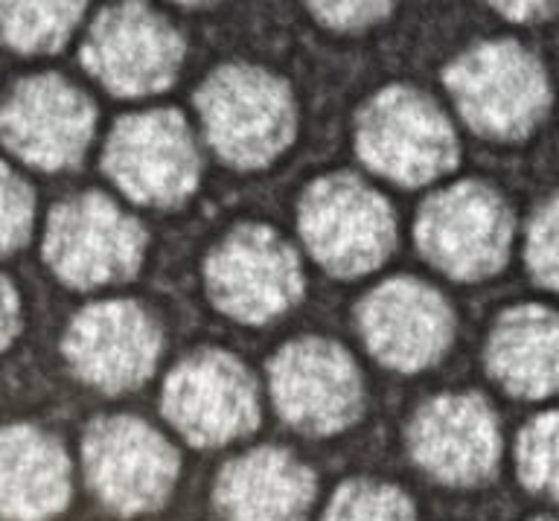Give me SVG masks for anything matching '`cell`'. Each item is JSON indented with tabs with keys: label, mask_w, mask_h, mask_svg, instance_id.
<instances>
[{
	"label": "cell",
	"mask_w": 559,
	"mask_h": 521,
	"mask_svg": "<svg viewBox=\"0 0 559 521\" xmlns=\"http://www.w3.org/2000/svg\"><path fill=\"white\" fill-rule=\"evenodd\" d=\"M160 405L166 419L199 449L230 443L260 423L251 374L239 358L218 350L183 358L166 379Z\"/></svg>",
	"instance_id": "30bf717a"
},
{
	"label": "cell",
	"mask_w": 559,
	"mask_h": 521,
	"mask_svg": "<svg viewBox=\"0 0 559 521\" xmlns=\"http://www.w3.org/2000/svg\"><path fill=\"white\" fill-rule=\"evenodd\" d=\"M216 507L225 521H306L314 475L283 449H257L218 472Z\"/></svg>",
	"instance_id": "e0dca14e"
},
{
	"label": "cell",
	"mask_w": 559,
	"mask_h": 521,
	"mask_svg": "<svg viewBox=\"0 0 559 521\" xmlns=\"http://www.w3.org/2000/svg\"><path fill=\"white\" fill-rule=\"evenodd\" d=\"M487 370L519 400L559 393V315L545 306L507 309L492 327Z\"/></svg>",
	"instance_id": "ac0fdd59"
},
{
	"label": "cell",
	"mask_w": 559,
	"mask_h": 521,
	"mask_svg": "<svg viewBox=\"0 0 559 521\" xmlns=\"http://www.w3.org/2000/svg\"><path fill=\"white\" fill-rule=\"evenodd\" d=\"M103 166L129 199L152 208H173L199 183V155L187 122L173 108L122 117L108 138Z\"/></svg>",
	"instance_id": "9c48e42d"
},
{
	"label": "cell",
	"mask_w": 559,
	"mask_h": 521,
	"mask_svg": "<svg viewBox=\"0 0 559 521\" xmlns=\"http://www.w3.org/2000/svg\"><path fill=\"white\" fill-rule=\"evenodd\" d=\"M85 475L105 507L120 516L164 507L178 478V452L155 428L134 417H103L82 440Z\"/></svg>",
	"instance_id": "52a82bcc"
},
{
	"label": "cell",
	"mask_w": 559,
	"mask_h": 521,
	"mask_svg": "<svg viewBox=\"0 0 559 521\" xmlns=\"http://www.w3.org/2000/svg\"><path fill=\"white\" fill-rule=\"evenodd\" d=\"M210 146L236 169L271 164L295 138V99L283 79L251 64H225L195 94Z\"/></svg>",
	"instance_id": "6da1fadb"
},
{
	"label": "cell",
	"mask_w": 559,
	"mask_h": 521,
	"mask_svg": "<svg viewBox=\"0 0 559 521\" xmlns=\"http://www.w3.org/2000/svg\"><path fill=\"white\" fill-rule=\"evenodd\" d=\"M160 353V330L138 304L105 300L82 309L64 332V356L82 382L120 393L146 382Z\"/></svg>",
	"instance_id": "5bb4252c"
},
{
	"label": "cell",
	"mask_w": 559,
	"mask_h": 521,
	"mask_svg": "<svg viewBox=\"0 0 559 521\" xmlns=\"http://www.w3.org/2000/svg\"><path fill=\"white\" fill-rule=\"evenodd\" d=\"M314 21L338 33H356L379 24L391 12V3H309Z\"/></svg>",
	"instance_id": "d4e9b609"
},
{
	"label": "cell",
	"mask_w": 559,
	"mask_h": 521,
	"mask_svg": "<svg viewBox=\"0 0 559 521\" xmlns=\"http://www.w3.org/2000/svg\"><path fill=\"white\" fill-rule=\"evenodd\" d=\"M85 3H0L3 38L21 52H52L68 42Z\"/></svg>",
	"instance_id": "ffe728a7"
},
{
	"label": "cell",
	"mask_w": 559,
	"mask_h": 521,
	"mask_svg": "<svg viewBox=\"0 0 559 521\" xmlns=\"http://www.w3.org/2000/svg\"><path fill=\"white\" fill-rule=\"evenodd\" d=\"M96 111L79 87L61 76L21 79L0 114V134L35 169H68L85 155Z\"/></svg>",
	"instance_id": "4fadbf2b"
},
{
	"label": "cell",
	"mask_w": 559,
	"mask_h": 521,
	"mask_svg": "<svg viewBox=\"0 0 559 521\" xmlns=\"http://www.w3.org/2000/svg\"><path fill=\"white\" fill-rule=\"evenodd\" d=\"M183 42L169 21L143 3H120L96 15L82 64L117 96H146L173 85Z\"/></svg>",
	"instance_id": "8fae6325"
},
{
	"label": "cell",
	"mask_w": 559,
	"mask_h": 521,
	"mask_svg": "<svg viewBox=\"0 0 559 521\" xmlns=\"http://www.w3.org/2000/svg\"><path fill=\"white\" fill-rule=\"evenodd\" d=\"M367 350L382 365L414 374L435 365L452 341V309L419 280L396 277L373 288L358 306Z\"/></svg>",
	"instance_id": "2e32d148"
},
{
	"label": "cell",
	"mask_w": 559,
	"mask_h": 521,
	"mask_svg": "<svg viewBox=\"0 0 559 521\" xmlns=\"http://www.w3.org/2000/svg\"><path fill=\"white\" fill-rule=\"evenodd\" d=\"M143 248V227L99 192L56 204L44 234V260L56 277L76 288L134 277Z\"/></svg>",
	"instance_id": "5b68a950"
},
{
	"label": "cell",
	"mask_w": 559,
	"mask_h": 521,
	"mask_svg": "<svg viewBox=\"0 0 559 521\" xmlns=\"http://www.w3.org/2000/svg\"><path fill=\"white\" fill-rule=\"evenodd\" d=\"M0 175H3V253H15L26 242L33 225V190L7 164L0 166Z\"/></svg>",
	"instance_id": "cb8c5ba5"
},
{
	"label": "cell",
	"mask_w": 559,
	"mask_h": 521,
	"mask_svg": "<svg viewBox=\"0 0 559 521\" xmlns=\"http://www.w3.org/2000/svg\"><path fill=\"white\" fill-rule=\"evenodd\" d=\"M408 449L419 470L440 484L475 487L492 478L501 437L484 396L449 393L423 405L411 419Z\"/></svg>",
	"instance_id": "9a60e30c"
},
{
	"label": "cell",
	"mask_w": 559,
	"mask_h": 521,
	"mask_svg": "<svg viewBox=\"0 0 559 521\" xmlns=\"http://www.w3.org/2000/svg\"><path fill=\"white\" fill-rule=\"evenodd\" d=\"M356 149L373 173L405 187L435 181L457 164L449 120L408 85L384 87L358 111Z\"/></svg>",
	"instance_id": "3957f363"
},
{
	"label": "cell",
	"mask_w": 559,
	"mask_h": 521,
	"mask_svg": "<svg viewBox=\"0 0 559 521\" xmlns=\"http://www.w3.org/2000/svg\"><path fill=\"white\" fill-rule=\"evenodd\" d=\"M519 478L531 493L559 501V411L531 419L519 437Z\"/></svg>",
	"instance_id": "44dd1931"
},
{
	"label": "cell",
	"mask_w": 559,
	"mask_h": 521,
	"mask_svg": "<svg viewBox=\"0 0 559 521\" xmlns=\"http://www.w3.org/2000/svg\"><path fill=\"white\" fill-rule=\"evenodd\" d=\"M443 82L463 120L484 138H524L550 103L545 70L515 42L472 47L445 68Z\"/></svg>",
	"instance_id": "7a4b0ae2"
},
{
	"label": "cell",
	"mask_w": 559,
	"mask_h": 521,
	"mask_svg": "<svg viewBox=\"0 0 559 521\" xmlns=\"http://www.w3.org/2000/svg\"><path fill=\"white\" fill-rule=\"evenodd\" d=\"M306 248L335 277H358L379 269L396 239L388 201L353 175H330L300 199Z\"/></svg>",
	"instance_id": "277c9868"
},
{
	"label": "cell",
	"mask_w": 559,
	"mask_h": 521,
	"mask_svg": "<svg viewBox=\"0 0 559 521\" xmlns=\"http://www.w3.org/2000/svg\"><path fill=\"white\" fill-rule=\"evenodd\" d=\"M527 265L536 283L559 292V196L533 213L527 234Z\"/></svg>",
	"instance_id": "603a6c76"
},
{
	"label": "cell",
	"mask_w": 559,
	"mask_h": 521,
	"mask_svg": "<svg viewBox=\"0 0 559 521\" xmlns=\"http://www.w3.org/2000/svg\"><path fill=\"white\" fill-rule=\"evenodd\" d=\"M492 9H496V12H504V17L519 21V24L542 21V17H550L554 12H559L557 3H492Z\"/></svg>",
	"instance_id": "484cf974"
},
{
	"label": "cell",
	"mask_w": 559,
	"mask_h": 521,
	"mask_svg": "<svg viewBox=\"0 0 559 521\" xmlns=\"http://www.w3.org/2000/svg\"><path fill=\"white\" fill-rule=\"evenodd\" d=\"M269 379L283 419L306 435H335L361 414V379L335 341H292L271 358Z\"/></svg>",
	"instance_id": "7c38bea8"
},
{
	"label": "cell",
	"mask_w": 559,
	"mask_h": 521,
	"mask_svg": "<svg viewBox=\"0 0 559 521\" xmlns=\"http://www.w3.org/2000/svg\"><path fill=\"white\" fill-rule=\"evenodd\" d=\"M210 300L242 323H265L304 297L297 253L265 225H239L207 257Z\"/></svg>",
	"instance_id": "ba28073f"
},
{
	"label": "cell",
	"mask_w": 559,
	"mask_h": 521,
	"mask_svg": "<svg viewBox=\"0 0 559 521\" xmlns=\"http://www.w3.org/2000/svg\"><path fill=\"white\" fill-rule=\"evenodd\" d=\"M533 521H559V519H533Z\"/></svg>",
	"instance_id": "83f0119b"
},
{
	"label": "cell",
	"mask_w": 559,
	"mask_h": 521,
	"mask_svg": "<svg viewBox=\"0 0 559 521\" xmlns=\"http://www.w3.org/2000/svg\"><path fill=\"white\" fill-rule=\"evenodd\" d=\"M70 501L68 454L33 426H9L0 440V505L9 521H44Z\"/></svg>",
	"instance_id": "d6986e66"
},
{
	"label": "cell",
	"mask_w": 559,
	"mask_h": 521,
	"mask_svg": "<svg viewBox=\"0 0 559 521\" xmlns=\"http://www.w3.org/2000/svg\"><path fill=\"white\" fill-rule=\"evenodd\" d=\"M21 330V315H17V295L9 277H3V350L15 341Z\"/></svg>",
	"instance_id": "4316f807"
},
{
	"label": "cell",
	"mask_w": 559,
	"mask_h": 521,
	"mask_svg": "<svg viewBox=\"0 0 559 521\" xmlns=\"http://www.w3.org/2000/svg\"><path fill=\"white\" fill-rule=\"evenodd\" d=\"M321 521H414V507L391 484L356 478L335 489Z\"/></svg>",
	"instance_id": "7402d4cb"
},
{
	"label": "cell",
	"mask_w": 559,
	"mask_h": 521,
	"mask_svg": "<svg viewBox=\"0 0 559 521\" xmlns=\"http://www.w3.org/2000/svg\"><path fill=\"white\" fill-rule=\"evenodd\" d=\"M510 208L480 181H463L437 192L417 216L419 251L454 280L496 274L510 253Z\"/></svg>",
	"instance_id": "8992f818"
}]
</instances>
